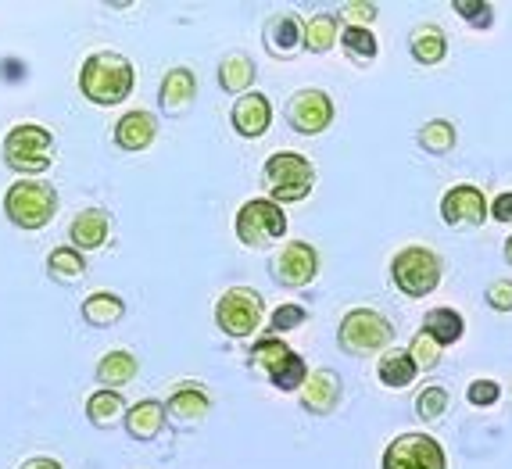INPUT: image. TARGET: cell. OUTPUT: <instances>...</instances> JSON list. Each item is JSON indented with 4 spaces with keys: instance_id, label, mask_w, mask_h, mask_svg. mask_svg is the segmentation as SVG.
Masks as SVG:
<instances>
[{
    "instance_id": "obj_41",
    "label": "cell",
    "mask_w": 512,
    "mask_h": 469,
    "mask_svg": "<svg viewBox=\"0 0 512 469\" xmlns=\"http://www.w3.org/2000/svg\"><path fill=\"white\" fill-rule=\"evenodd\" d=\"M18 469H65L58 459H43V455H36V459H29V462H22Z\"/></svg>"
},
{
    "instance_id": "obj_35",
    "label": "cell",
    "mask_w": 512,
    "mask_h": 469,
    "mask_svg": "<svg viewBox=\"0 0 512 469\" xmlns=\"http://www.w3.org/2000/svg\"><path fill=\"white\" fill-rule=\"evenodd\" d=\"M452 8L470 29H491L495 26V8H491L487 0H455Z\"/></svg>"
},
{
    "instance_id": "obj_20",
    "label": "cell",
    "mask_w": 512,
    "mask_h": 469,
    "mask_svg": "<svg viewBox=\"0 0 512 469\" xmlns=\"http://www.w3.org/2000/svg\"><path fill=\"white\" fill-rule=\"evenodd\" d=\"M165 423H169V416H165V401L144 398V401H137V405L126 412V423H122V427H126L129 441L151 444L154 437L165 430Z\"/></svg>"
},
{
    "instance_id": "obj_14",
    "label": "cell",
    "mask_w": 512,
    "mask_h": 469,
    "mask_svg": "<svg viewBox=\"0 0 512 469\" xmlns=\"http://www.w3.org/2000/svg\"><path fill=\"white\" fill-rule=\"evenodd\" d=\"M212 412V394L205 384H176L165 398V416L176 430H194Z\"/></svg>"
},
{
    "instance_id": "obj_15",
    "label": "cell",
    "mask_w": 512,
    "mask_h": 469,
    "mask_svg": "<svg viewBox=\"0 0 512 469\" xmlns=\"http://www.w3.org/2000/svg\"><path fill=\"white\" fill-rule=\"evenodd\" d=\"M344 398V380L333 369H312L298 391V405L308 416H330Z\"/></svg>"
},
{
    "instance_id": "obj_37",
    "label": "cell",
    "mask_w": 512,
    "mask_h": 469,
    "mask_svg": "<svg viewBox=\"0 0 512 469\" xmlns=\"http://www.w3.org/2000/svg\"><path fill=\"white\" fill-rule=\"evenodd\" d=\"M466 401H470L473 409H491V405H498L502 401V384L498 380H473L470 387H466Z\"/></svg>"
},
{
    "instance_id": "obj_27",
    "label": "cell",
    "mask_w": 512,
    "mask_h": 469,
    "mask_svg": "<svg viewBox=\"0 0 512 469\" xmlns=\"http://www.w3.org/2000/svg\"><path fill=\"white\" fill-rule=\"evenodd\" d=\"M79 316H83L86 326H94V330H108V326L122 323L126 316V301L119 294H108V290H97L90 298L79 305Z\"/></svg>"
},
{
    "instance_id": "obj_4",
    "label": "cell",
    "mask_w": 512,
    "mask_h": 469,
    "mask_svg": "<svg viewBox=\"0 0 512 469\" xmlns=\"http://www.w3.org/2000/svg\"><path fill=\"white\" fill-rule=\"evenodd\" d=\"M4 215L18 230H43L58 215V190L40 180H15L4 190Z\"/></svg>"
},
{
    "instance_id": "obj_26",
    "label": "cell",
    "mask_w": 512,
    "mask_h": 469,
    "mask_svg": "<svg viewBox=\"0 0 512 469\" xmlns=\"http://www.w3.org/2000/svg\"><path fill=\"white\" fill-rule=\"evenodd\" d=\"M83 412L97 430H111V427H119V423H126L129 405L119 391H104V387H97V391L86 398Z\"/></svg>"
},
{
    "instance_id": "obj_2",
    "label": "cell",
    "mask_w": 512,
    "mask_h": 469,
    "mask_svg": "<svg viewBox=\"0 0 512 469\" xmlns=\"http://www.w3.org/2000/svg\"><path fill=\"white\" fill-rule=\"evenodd\" d=\"M54 133L47 126H36V122H22V126H11L8 137H4V165L11 172H18L22 180H36L40 172H47L54 165Z\"/></svg>"
},
{
    "instance_id": "obj_33",
    "label": "cell",
    "mask_w": 512,
    "mask_h": 469,
    "mask_svg": "<svg viewBox=\"0 0 512 469\" xmlns=\"http://www.w3.org/2000/svg\"><path fill=\"white\" fill-rule=\"evenodd\" d=\"M405 351L412 355V362H416L419 373H430V369H437V366H441V355H444L441 344H437L434 337H430V333H423V330H416V337H412Z\"/></svg>"
},
{
    "instance_id": "obj_42",
    "label": "cell",
    "mask_w": 512,
    "mask_h": 469,
    "mask_svg": "<svg viewBox=\"0 0 512 469\" xmlns=\"http://www.w3.org/2000/svg\"><path fill=\"white\" fill-rule=\"evenodd\" d=\"M505 262H509V269H512V233H509V240H505Z\"/></svg>"
},
{
    "instance_id": "obj_6",
    "label": "cell",
    "mask_w": 512,
    "mask_h": 469,
    "mask_svg": "<svg viewBox=\"0 0 512 469\" xmlns=\"http://www.w3.org/2000/svg\"><path fill=\"white\" fill-rule=\"evenodd\" d=\"M287 226H291V222H287V212H283L276 201H269V197H251V201H244L237 219H233L237 240L251 251L269 248V244L283 240L287 237Z\"/></svg>"
},
{
    "instance_id": "obj_23",
    "label": "cell",
    "mask_w": 512,
    "mask_h": 469,
    "mask_svg": "<svg viewBox=\"0 0 512 469\" xmlns=\"http://www.w3.org/2000/svg\"><path fill=\"white\" fill-rule=\"evenodd\" d=\"M416 376H419V369L405 348H387L384 355H380V362H376V380H380L384 387H391V391L412 387L416 384Z\"/></svg>"
},
{
    "instance_id": "obj_22",
    "label": "cell",
    "mask_w": 512,
    "mask_h": 469,
    "mask_svg": "<svg viewBox=\"0 0 512 469\" xmlns=\"http://www.w3.org/2000/svg\"><path fill=\"white\" fill-rule=\"evenodd\" d=\"M255 76H258V65L251 61V54H244V51H230L219 61V86L233 97L251 94Z\"/></svg>"
},
{
    "instance_id": "obj_3",
    "label": "cell",
    "mask_w": 512,
    "mask_h": 469,
    "mask_svg": "<svg viewBox=\"0 0 512 469\" xmlns=\"http://www.w3.org/2000/svg\"><path fill=\"white\" fill-rule=\"evenodd\" d=\"M262 187L269 194V201L276 205H298L312 194L316 187V169L308 162L305 154L298 151H276L265 158V169H262Z\"/></svg>"
},
{
    "instance_id": "obj_12",
    "label": "cell",
    "mask_w": 512,
    "mask_h": 469,
    "mask_svg": "<svg viewBox=\"0 0 512 469\" xmlns=\"http://www.w3.org/2000/svg\"><path fill=\"white\" fill-rule=\"evenodd\" d=\"M487 215H491V201L480 187L473 183H455V187L444 190L441 197V219L452 226V230H473V226H484Z\"/></svg>"
},
{
    "instance_id": "obj_5",
    "label": "cell",
    "mask_w": 512,
    "mask_h": 469,
    "mask_svg": "<svg viewBox=\"0 0 512 469\" xmlns=\"http://www.w3.org/2000/svg\"><path fill=\"white\" fill-rule=\"evenodd\" d=\"M394 341V323L376 312V308H351L348 316L337 326V344H341L344 355H355V359H366L376 351H387Z\"/></svg>"
},
{
    "instance_id": "obj_10",
    "label": "cell",
    "mask_w": 512,
    "mask_h": 469,
    "mask_svg": "<svg viewBox=\"0 0 512 469\" xmlns=\"http://www.w3.org/2000/svg\"><path fill=\"white\" fill-rule=\"evenodd\" d=\"M380 469H448L441 441L430 434H402L387 444Z\"/></svg>"
},
{
    "instance_id": "obj_21",
    "label": "cell",
    "mask_w": 512,
    "mask_h": 469,
    "mask_svg": "<svg viewBox=\"0 0 512 469\" xmlns=\"http://www.w3.org/2000/svg\"><path fill=\"white\" fill-rule=\"evenodd\" d=\"M409 54L416 65H423V69H430V65H441L444 54H448V36H444L441 26H434V22H423V26H416L409 33Z\"/></svg>"
},
{
    "instance_id": "obj_30",
    "label": "cell",
    "mask_w": 512,
    "mask_h": 469,
    "mask_svg": "<svg viewBox=\"0 0 512 469\" xmlns=\"http://www.w3.org/2000/svg\"><path fill=\"white\" fill-rule=\"evenodd\" d=\"M341 54L351 61V65L369 69V65L380 58V43H376V33H373V29H362V26H344L341 29Z\"/></svg>"
},
{
    "instance_id": "obj_17",
    "label": "cell",
    "mask_w": 512,
    "mask_h": 469,
    "mask_svg": "<svg viewBox=\"0 0 512 469\" xmlns=\"http://www.w3.org/2000/svg\"><path fill=\"white\" fill-rule=\"evenodd\" d=\"M197 101V76L190 69H183V65H176V69H169L162 76V86H158V108H162V115H187V108Z\"/></svg>"
},
{
    "instance_id": "obj_11",
    "label": "cell",
    "mask_w": 512,
    "mask_h": 469,
    "mask_svg": "<svg viewBox=\"0 0 512 469\" xmlns=\"http://www.w3.org/2000/svg\"><path fill=\"white\" fill-rule=\"evenodd\" d=\"M319 273V251L308 240H287L273 258H269V276L280 287H308Z\"/></svg>"
},
{
    "instance_id": "obj_38",
    "label": "cell",
    "mask_w": 512,
    "mask_h": 469,
    "mask_svg": "<svg viewBox=\"0 0 512 469\" xmlns=\"http://www.w3.org/2000/svg\"><path fill=\"white\" fill-rule=\"evenodd\" d=\"M376 15H380V8L369 4V0H351V4H341V22H348V26L369 29V22H376Z\"/></svg>"
},
{
    "instance_id": "obj_24",
    "label": "cell",
    "mask_w": 512,
    "mask_h": 469,
    "mask_svg": "<svg viewBox=\"0 0 512 469\" xmlns=\"http://www.w3.org/2000/svg\"><path fill=\"white\" fill-rule=\"evenodd\" d=\"M419 330L430 333L441 348H452V344H459L462 337H466V319H462L459 308L441 305V308H430L427 316H423V326H419Z\"/></svg>"
},
{
    "instance_id": "obj_9",
    "label": "cell",
    "mask_w": 512,
    "mask_h": 469,
    "mask_svg": "<svg viewBox=\"0 0 512 469\" xmlns=\"http://www.w3.org/2000/svg\"><path fill=\"white\" fill-rule=\"evenodd\" d=\"M283 119H287V126H291L294 133H301V137H319V133H326V129L333 126L337 108H333V97L326 94V90L305 86V90H294V94L287 97Z\"/></svg>"
},
{
    "instance_id": "obj_31",
    "label": "cell",
    "mask_w": 512,
    "mask_h": 469,
    "mask_svg": "<svg viewBox=\"0 0 512 469\" xmlns=\"http://www.w3.org/2000/svg\"><path fill=\"white\" fill-rule=\"evenodd\" d=\"M83 273H86V255L72 248V244H61V248H54L47 255V276L54 283H76Z\"/></svg>"
},
{
    "instance_id": "obj_19",
    "label": "cell",
    "mask_w": 512,
    "mask_h": 469,
    "mask_svg": "<svg viewBox=\"0 0 512 469\" xmlns=\"http://www.w3.org/2000/svg\"><path fill=\"white\" fill-rule=\"evenodd\" d=\"M111 137H115V144L122 147V151L137 154V151H147V147L154 144V137H158V119H154L151 111H126L119 122H115V129H111Z\"/></svg>"
},
{
    "instance_id": "obj_13",
    "label": "cell",
    "mask_w": 512,
    "mask_h": 469,
    "mask_svg": "<svg viewBox=\"0 0 512 469\" xmlns=\"http://www.w3.org/2000/svg\"><path fill=\"white\" fill-rule=\"evenodd\" d=\"M262 47L273 54L276 61H294L305 51V18L294 15V11L269 15L262 26Z\"/></svg>"
},
{
    "instance_id": "obj_29",
    "label": "cell",
    "mask_w": 512,
    "mask_h": 469,
    "mask_svg": "<svg viewBox=\"0 0 512 469\" xmlns=\"http://www.w3.org/2000/svg\"><path fill=\"white\" fill-rule=\"evenodd\" d=\"M341 15L319 11L305 22V51L308 54H330L341 43Z\"/></svg>"
},
{
    "instance_id": "obj_7",
    "label": "cell",
    "mask_w": 512,
    "mask_h": 469,
    "mask_svg": "<svg viewBox=\"0 0 512 469\" xmlns=\"http://www.w3.org/2000/svg\"><path fill=\"white\" fill-rule=\"evenodd\" d=\"M391 283L405 298H427L441 287V258L423 244H409L391 258Z\"/></svg>"
},
{
    "instance_id": "obj_32",
    "label": "cell",
    "mask_w": 512,
    "mask_h": 469,
    "mask_svg": "<svg viewBox=\"0 0 512 469\" xmlns=\"http://www.w3.org/2000/svg\"><path fill=\"white\" fill-rule=\"evenodd\" d=\"M416 144L423 147L427 154H448V151H455V144H459V133H455V126L448 119H430V122H423L419 126V133H416Z\"/></svg>"
},
{
    "instance_id": "obj_25",
    "label": "cell",
    "mask_w": 512,
    "mask_h": 469,
    "mask_svg": "<svg viewBox=\"0 0 512 469\" xmlns=\"http://www.w3.org/2000/svg\"><path fill=\"white\" fill-rule=\"evenodd\" d=\"M97 387L104 391H119V387L133 384L140 373V359L137 355H129V351H108L101 362H97Z\"/></svg>"
},
{
    "instance_id": "obj_1",
    "label": "cell",
    "mask_w": 512,
    "mask_h": 469,
    "mask_svg": "<svg viewBox=\"0 0 512 469\" xmlns=\"http://www.w3.org/2000/svg\"><path fill=\"white\" fill-rule=\"evenodd\" d=\"M137 86V69L133 61L119 51H94L86 54L83 69H79V94L97 108H119L129 101Z\"/></svg>"
},
{
    "instance_id": "obj_8",
    "label": "cell",
    "mask_w": 512,
    "mask_h": 469,
    "mask_svg": "<svg viewBox=\"0 0 512 469\" xmlns=\"http://www.w3.org/2000/svg\"><path fill=\"white\" fill-rule=\"evenodd\" d=\"M265 319V301L258 290L251 287H230L222 290V298L215 301V326L233 341L255 337L258 326Z\"/></svg>"
},
{
    "instance_id": "obj_39",
    "label": "cell",
    "mask_w": 512,
    "mask_h": 469,
    "mask_svg": "<svg viewBox=\"0 0 512 469\" xmlns=\"http://www.w3.org/2000/svg\"><path fill=\"white\" fill-rule=\"evenodd\" d=\"M484 301H487V308H495V312H512V280L487 283Z\"/></svg>"
},
{
    "instance_id": "obj_18",
    "label": "cell",
    "mask_w": 512,
    "mask_h": 469,
    "mask_svg": "<svg viewBox=\"0 0 512 469\" xmlns=\"http://www.w3.org/2000/svg\"><path fill=\"white\" fill-rule=\"evenodd\" d=\"M108 237H111V212H104V208H83V212L69 222V244L76 251L104 248Z\"/></svg>"
},
{
    "instance_id": "obj_36",
    "label": "cell",
    "mask_w": 512,
    "mask_h": 469,
    "mask_svg": "<svg viewBox=\"0 0 512 469\" xmlns=\"http://www.w3.org/2000/svg\"><path fill=\"white\" fill-rule=\"evenodd\" d=\"M308 323V308L305 305H280L273 312V316H269V333H273V337H280V333H287V330H298V326H305Z\"/></svg>"
},
{
    "instance_id": "obj_34",
    "label": "cell",
    "mask_w": 512,
    "mask_h": 469,
    "mask_svg": "<svg viewBox=\"0 0 512 469\" xmlns=\"http://www.w3.org/2000/svg\"><path fill=\"white\" fill-rule=\"evenodd\" d=\"M412 409H416V416L423 419V423H434V419H441L444 412H448V391H444L441 384L423 387V391L416 394V401H412Z\"/></svg>"
},
{
    "instance_id": "obj_40",
    "label": "cell",
    "mask_w": 512,
    "mask_h": 469,
    "mask_svg": "<svg viewBox=\"0 0 512 469\" xmlns=\"http://www.w3.org/2000/svg\"><path fill=\"white\" fill-rule=\"evenodd\" d=\"M491 219L512 222V190H505V194H498L495 201H491Z\"/></svg>"
},
{
    "instance_id": "obj_28",
    "label": "cell",
    "mask_w": 512,
    "mask_h": 469,
    "mask_svg": "<svg viewBox=\"0 0 512 469\" xmlns=\"http://www.w3.org/2000/svg\"><path fill=\"white\" fill-rule=\"evenodd\" d=\"M294 355V348L287 341H283V337H273V333H269V337H258L255 344H251V369H255V373H262L265 380H273L276 373H280L283 369V362L291 359Z\"/></svg>"
},
{
    "instance_id": "obj_16",
    "label": "cell",
    "mask_w": 512,
    "mask_h": 469,
    "mask_svg": "<svg viewBox=\"0 0 512 469\" xmlns=\"http://www.w3.org/2000/svg\"><path fill=\"white\" fill-rule=\"evenodd\" d=\"M230 122L244 140L265 137L269 126H273V101H269L265 94H258V90H251V94H244V97L233 101Z\"/></svg>"
}]
</instances>
